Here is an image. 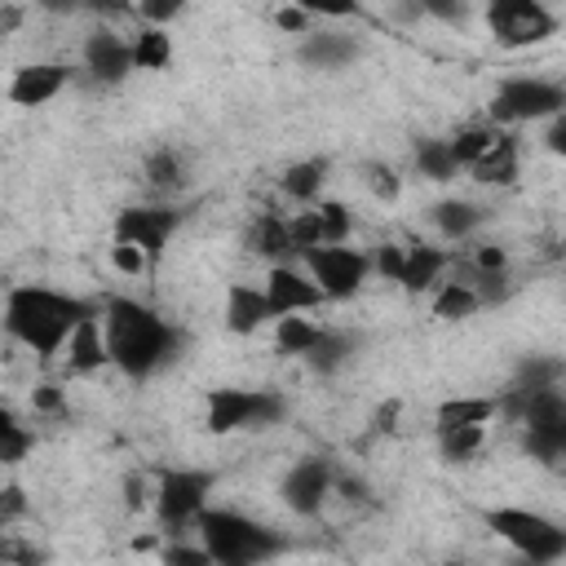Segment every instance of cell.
<instances>
[{"mask_svg": "<svg viewBox=\"0 0 566 566\" xmlns=\"http://www.w3.org/2000/svg\"><path fill=\"white\" fill-rule=\"evenodd\" d=\"M318 332H323V323H318V318H310V314L274 318V345H279L283 354H292V358H305V354H310V345L318 340Z\"/></svg>", "mask_w": 566, "mask_h": 566, "instance_id": "cell-31", "label": "cell"}, {"mask_svg": "<svg viewBox=\"0 0 566 566\" xmlns=\"http://www.w3.org/2000/svg\"><path fill=\"white\" fill-rule=\"evenodd\" d=\"M265 305H270V318H287V314H314L323 310V292L314 287V279L301 270V265H270L265 270Z\"/></svg>", "mask_w": 566, "mask_h": 566, "instance_id": "cell-13", "label": "cell"}, {"mask_svg": "<svg viewBox=\"0 0 566 566\" xmlns=\"http://www.w3.org/2000/svg\"><path fill=\"white\" fill-rule=\"evenodd\" d=\"M438 455L447 464H464L486 447V424H455V429H433Z\"/></svg>", "mask_w": 566, "mask_h": 566, "instance_id": "cell-27", "label": "cell"}, {"mask_svg": "<svg viewBox=\"0 0 566 566\" xmlns=\"http://www.w3.org/2000/svg\"><path fill=\"white\" fill-rule=\"evenodd\" d=\"M97 305L71 292H57L49 283H18L4 292V318L0 327L9 332L13 345H22L27 354H35L40 363L57 358L66 336L93 314Z\"/></svg>", "mask_w": 566, "mask_h": 566, "instance_id": "cell-2", "label": "cell"}, {"mask_svg": "<svg viewBox=\"0 0 566 566\" xmlns=\"http://www.w3.org/2000/svg\"><path fill=\"white\" fill-rule=\"evenodd\" d=\"M287 420V398L279 389H252V385H221L208 389L203 424L212 433H239V429H274Z\"/></svg>", "mask_w": 566, "mask_h": 566, "instance_id": "cell-6", "label": "cell"}, {"mask_svg": "<svg viewBox=\"0 0 566 566\" xmlns=\"http://www.w3.org/2000/svg\"><path fill=\"white\" fill-rule=\"evenodd\" d=\"M128 53H133V71H164L172 57V40L164 27H142L137 35H128Z\"/></svg>", "mask_w": 566, "mask_h": 566, "instance_id": "cell-28", "label": "cell"}, {"mask_svg": "<svg viewBox=\"0 0 566 566\" xmlns=\"http://www.w3.org/2000/svg\"><path fill=\"white\" fill-rule=\"evenodd\" d=\"M22 22H27V9L22 4H0V35H13Z\"/></svg>", "mask_w": 566, "mask_h": 566, "instance_id": "cell-44", "label": "cell"}, {"mask_svg": "<svg viewBox=\"0 0 566 566\" xmlns=\"http://www.w3.org/2000/svg\"><path fill=\"white\" fill-rule=\"evenodd\" d=\"M469 177L478 186H513L522 177V142H517V133L500 128V137L469 164Z\"/></svg>", "mask_w": 566, "mask_h": 566, "instance_id": "cell-16", "label": "cell"}, {"mask_svg": "<svg viewBox=\"0 0 566 566\" xmlns=\"http://www.w3.org/2000/svg\"><path fill=\"white\" fill-rule=\"evenodd\" d=\"M27 513V495H22V486H0V522H9V517H22Z\"/></svg>", "mask_w": 566, "mask_h": 566, "instance_id": "cell-41", "label": "cell"}, {"mask_svg": "<svg viewBox=\"0 0 566 566\" xmlns=\"http://www.w3.org/2000/svg\"><path fill=\"white\" fill-rule=\"evenodd\" d=\"M332 482H336V464L327 455H301L283 469L279 500L292 517H318L323 504L332 500Z\"/></svg>", "mask_w": 566, "mask_h": 566, "instance_id": "cell-11", "label": "cell"}, {"mask_svg": "<svg viewBox=\"0 0 566 566\" xmlns=\"http://www.w3.org/2000/svg\"><path fill=\"white\" fill-rule=\"evenodd\" d=\"M13 566H44V562H40V557H35V553H27V557H18V562H13Z\"/></svg>", "mask_w": 566, "mask_h": 566, "instance_id": "cell-45", "label": "cell"}, {"mask_svg": "<svg viewBox=\"0 0 566 566\" xmlns=\"http://www.w3.org/2000/svg\"><path fill=\"white\" fill-rule=\"evenodd\" d=\"M451 566H469V562H451Z\"/></svg>", "mask_w": 566, "mask_h": 566, "instance_id": "cell-47", "label": "cell"}, {"mask_svg": "<svg viewBox=\"0 0 566 566\" xmlns=\"http://www.w3.org/2000/svg\"><path fill=\"white\" fill-rule=\"evenodd\" d=\"M314 217H318V230H323V248H332V243H349V234H354V212L340 203V199H318L314 203Z\"/></svg>", "mask_w": 566, "mask_h": 566, "instance_id": "cell-34", "label": "cell"}, {"mask_svg": "<svg viewBox=\"0 0 566 566\" xmlns=\"http://www.w3.org/2000/svg\"><path fill=\"white\" fill-rule=\"evenodd\" d=\"M495 137H500V128H495V124H469V128H460L455 137H447V146H451L455 164H460V168H469V164H473V159H478Z\"/></svg>", "mask_w": 566, "mask_h": 566, "instance_id": "cell-35", "label": "cell"}, {"mask_svg": "<svg viewBox=\"0 0 566 566\" xmlns=\"http://www.w3.org/2000/svg\"><path fill=\"white\" fill-rule=\"evenodd\" d=\"M486 18V31L495 44L504 49H535V44H548L557 35V13L539 0H495L482 9Z\"/></svg>", "mask_w": 566, "mask_h": 566, "instance_id": "cell-9", "label": "cell"}, {"mask_svg": "<svg viewBox=\"0 0 566 566\" xmlns=\"http://www.w3.org/2000/svg\"><path fill=\"white\" fill-rule=\"evenodd\" d=\"M509 566H544V562H531V557H513Z\"/></svg>", "mask_w": 566, "mask_h": 566, "instance_id": "cell-46", "label": "cell"}, {"mask_svg": "<svg viewBox=\"0 0 566 566\" xmlns=\"http://www.w3.org/2000/svg\"><path fill=\"white\" fill-rule=\"evenodd\" d=\"M566 111V88L562 80H548V75H504L491 93V106H486V124L513 133L517 124H544L553 115Z\"/></svg>", "mask_w": 566, "mask_h": 566, "instance_id": "cell-4", "label": "cell"}, {"mask_svg": "<svg viewBox=\"0 0 566 566\" xmlns=\"http://www.w3.org/2000/svg\"><path fill=\"white\" fill-rule=\"evenodd\" d=\"M491 420H500V402H495V394H455V398L438 402V411H433V429L491 424Z\"/></svg>", "mask_w": 566, "mask_h": 566, "instance_id": "cell-24", "label": "cell"}, {"mask_svg": "<svg viewBox=\"0 0 566 566\" xmlns=\"http://www.w3.org/2000/svg\"><path fill=\"white\" fill-rule=\"evenodd\" d=\"M66 84H71L66 62H22L9 80V102L22 111H35V106H49Z\"/></svg>", "mask_w": 566, "mask_h": 566, "instance_id": "cell-14", "label": "cell"}, {"mask_svg": "<svg viewBox=\"0 0 566 566\" xmlns=\"http://www.w3.org/2000/svg\"><path fill=\"white\" fill-rule=\"evenodd\" d=\"M451 265V252L438 248V243H402V270H398V283L407 292H429L442 283Z\"/></svg>", "mask_w": 566, "mask_h": 566, "instance_id": "cell-19", "label": "cell"}, {"mask_svg": "<svg viewBox=\"0 0 566 566\" xmlns=\"http://www.w3.org/2000/svg\"><path fill=\"white\" fill-rule=\"evenodd\" d=\"M80 71H84L93 84H102V88L124 84V80L133 75L128 35H119V31H111V27L88 31V35H84V44H80Z\"/></svg>", "mask_w": 566, "mask_h": 566, "instance_id": "cell-12", "label": "cell"}, {"mask_svg": "<svg viewBox=\"0 0 566 566\" xmlns=\"http://www.w3.org/2000/svg\"><path fill=\"white\" fill-rule=\"evenodd\" d=\"M150 495H155V486L142 478V473H128L124 478V504L137 513V509H150Z\"/></svg>", "mask_w": 566, "mask_h": 566, "instance_id": "cell-40", "label": "cell"}, {"mask_svg": "<svg viewBox=\"0 0 566 566\" xmlns=\"http://www.w3.org/2000/svg\"><path fill=\"white\" fill-rule=\"evenodd\" d=\"M97 318H102V336H106V358L128 380H150L181 354V340H186L181 327L168 323L146 301L111 296L106 305H97Z\"/></svg>", "mask_w": 566, "mask_h": 566, "instance_id": "cell-1", "label": "cell"}, {"mask_svg": "<svg viewBox=\"0 0 566 566\" xmlns=\"http://www.w3.org/2000/svg\"><path fill=\"white\" fill-rule=\"evenodd\" d=\"M358 181H363L367 195L380 199V203H394V199L402 195V172H398L394 164H385V159H367V164H358Z\"/></svg>", "mask_w": 566, "mask_h": 566, "instance_id": "cell-33", "label": "cell"}, {"mask_svg": "<svg viewBox=\"0 0 566 566\" xmlns=\"http://www.w3.org/2000/svg\"><path fill=\"white\" fill-rule=\"evenodd\" d=\"M243 243L265 261V265H296V248H292V234H287V217L283 212H256L248 221V234Z\"/></svg>", "mask_w": 566, "mask_h": 566, "instance_id": "cell-17", "label": "cell"}, {"mask_svg": "<svg viewBox=\"0 0 566 566\" xmlns=\"http://www.w3.org/2000/svg\"><path fill=\"white\" fill-rule=\"evenodd\" d=\"M159 566H212V562H208V553L199 548V539L177 535V539H168V544L159 548Z\"/></svg>", "mask_w": 566, "mask_h": 566, "instance_id": "cell-36", "label": "cell"}, {"mask_svg": "<svg viewBox=\"0 0 566 566\" xmlns=\"http://www.w3.org/2000/svg\"><path fill=\"white\" fill-rule=\"evenodd\" d=\"M429 221H433V230L442 234V243H469V239L482 230L486 208L455 195V199H438V203L429 208Z\"/></svg>", "mask_w": 566, "mask_h": 566, "instance_id": "cell-20", "label": "cell"}, {"mask_svg": "<svg viewBox=\"0 0 566 566\" xmlns=\"http://www.w3.org/2000/svg\"><path fill=\"white\" fill-rule=\"evenodd\" d=\"M208 495H212V473H208V469H186V464H177V469H164V473L155 478L150 513H155L159 531H164L168 539H177V535L195 531L199 513L208 509Z\"/></svg>", "mask_w": 566, "mask_h": 566, "instance_id": "cell-7", "label": "cell"}, {"mask_svg": "<svg viewBox=\"0 0 566 566\" xmlns=\"http://www.w3.org/2000/svg\"><path fill=\"white\" fill-rule=\"evenodd\" d=\"M482 305H478V296H473V287L469 283H460V279H442L438 287H433V318H442V323H460V318H473Z\"/></svg>", "mask_w": 566, "mask_h": 566, "instance_id": "cell-30", "label": "cell"}, {"mask_svg": "<svg viewBox=\"0 0 566 566\" xmlns=\"http://www.w3.org/2000/svg\"><path fill=\"white\" fill-rule=\"evenodd\" d=\"M544 146H548L553 155H562V150H566V111H562V115H553V119H544Z\"/></svg>", "mask_w": 566, "mask_h": 566, "instance_id": "cell-42", "label": "cell"}, {"mask_svg": "<svg viewBox=\"0 0 566 566\" xmlns=\"http://www.w3.org/2000/svg\"><path fill=\"white\" fill-rule=\"evenodd\" d=\"M327 172H332V164H327L323 155L296 159V164H287V168H283V177H279V190H283V195H287L296 208H310V203H318V199H323Z\"/></svg>", "mask_w": 566, "mask_h": 566, "instance_id": "cell-23", "label": "cell"}, {"mask_svg": "<svg viewBox=\"0 0 566 566\" xmlns=\"http://www.w3.org/2000/svg\"><path fill=\"white\" fill-rule=\"evenodd\" d=\"M265 323H274L270 318V305H265V292L252 287V283H230L226 287V327L234 336H252Z\"/></svg>", "mask_w": 566, "mask_h": 566, "instance_id": "cell-22", "label": "cell"}, {"mask_svg": "<svg viewBox=\"0 0 566 566\" xmlns=\"http://www.w3.org/2000/svg\"><path fill=\"white\" fill-rule=\"evenodd\" d=\"M486 526L495 531V539H504L513 548V557H531L544 566H557L566 557V531L562 522H553L539 509L526 504H500L486 513Z\"/></svg>", "mask_w": 566, "mask_h": 566, "instance_id": "cell-5", "label": "cell"}, {"mask_svg": "<svg viewBox=\"0 0 566 566\" xmlns=\"http://www.w3.org/2000/svg\"><path fill=\"white\" fill-rule=\"evenodd\" d=\"M301 270L314 279V287L323 292V301H349L371 279V256H367V248L332 243V248H310L301 256Z\"/></svg>", "mask_w": 566, "mask_h": 566, "instance_id": "cell-8", "label": "cell"}, {"mask_svg": "<svg viewBox=\"0 0 566 566\" xmlns=\"http://www.w3.org/2000/svg\"><path fill=\"white\" fill-rule=\"evenodd\" d=\"M562 358H548V354H526L509 380V394H539V389H562Z\"/></svg>", "mask_w": 566, "mask_h": 566, "instance_id": "cell-26", "label": "cell"}, {"mask_svg": "<svg viewBox=\"0 0 566 566\" xmlns=\"http://www.w3.org/2000/svg\"><path fill=\"white\" fill-rule=\"evenodd\" d=\"M195 539L212 566H270L274 557L287 553L283 531H274L239 509H221V504H208L199 513Z\"/></svg>", "mask_w": 566, "mask_h": 566, "instance_id": "cell-3", "label": "cell"}, {"mask_svg": "<svg viewBox=\"0 0 566 566\" xmlns=\"http://www.w3.org/2000/svg\"><path fill=\"white\" fill-rule=\"evenodd\" d=\"M142 181H146V190L159 195V199L181 195V190L190 186V159H186V150H177V146H155V150L146 155V164H142Z\"/></svg>", "mask_w": 566, "mask_h": 566, "instance_id": "cell-18", "label": "cell"}, {"mask_svg": "<svg viewBox=\"0 0 566 566\" xmlns=\"http://www.w3.org/2000/svg\"><path fill=\"white\" fill-rule=\"evenodd\" d=\"M354 349H358V336H349L345 327H327V323H323V332H318V340L310 345L305 363H310L318 376H336V371L354 358Z\"/></svg>", "mask_w": 566, "mask_h": 566, "instance_id": "cell-25", "label": "cell"}, {"mask_svg": "<svg viewBox=\"0 0 566 566\" xmlns=\"http://www.w3.org/2000/svg\"><path fill=\"white\" fill-rule=\"evenodd\" d=\"M31 442H35V438H31V429L18 420V411L0 402V464H4V469L22 464L27 451H31Z\"/></svg>", "mask_w": 566, "mask_h": 566, "instance_id": "cell-32", "label": "cell"}, {"mask_svg": "<svg viewBox=\"0 0 566 566\" xmlns=\"http://www.w3.org/2000/svg\"><path fill=\"white\" fill-rule=\"evenodd\" d=\"M62 358H66V367H71L75 376H93V371H102V367L111 363V358H106V336H102V318H97V310L66 336Z\"/></svg>", "mask_w": 566, "mask_h": 566, "instance_id": "cell-21", "label": "cell"}, {"mask_svg": "<svg viewBox=\"0 0 566 566\" xmlns=\"http://www.w3.org/2000/svg\"><path fill=\"white\" fill-rule=\"evenodd\" d=\"M137 13H142V18L150 22V27H159V22H168V18H177V13H181V4H177V0H168V4H142Z\"/></svg>", "mask_w": 566, "mask_h": 566, "instance_id": "cell-43", "label": "cell"}, {"mask_svg": "<svg viewBox=\"0 0 566 566\" xmlns=\"http://www.w3.org/2000/svg\"><path fill=\"white\" fill-rule=\"evenodd\" d=\"M416 172H420L424 181H438V186L460 177V164H455L447 137H424V142H416Z\"/></svg>", "mask_w": 566, "mask_h": 566, "instance_id": "cell-29", "label": "cell"}, {"mask_svg": "<svg viewBox=\"0 0 566 566\" xmlns=\"http://www.w3.org/2000/svg\"><path fill=\"white\" fill-rule=\"evenodd\" d=\"M358 57V40L349 31H327V27H310L296 44V62L314 66V71H340Z\"/></svg>", "mask_w": 566, "mask_h": 566, "instance_id": "cell-15", "label": "cell"}, {"mask_svg": "<svg viewBox=\"0 0 566 566\" xmlns=\"http://www.w3.org/2000/svg\"><path fill=\"white\" fill-rule=\"evenodd\" d=\"M31 407H35L40 416H57V411H66V394H62V385H53V380L35 385V389H31Z\"/></svg>", "mask_w": 566, "mask_h": 566, "instance_id": "cell-39", "label": "cell"}, {"mask_svg": "<svg viewBox=\"0 0 566 566\" xmlns=\"http://www.w3.org/2000/svg\"><path fill=\"white\" fill-rule=\"evenodd\" d=\"M274 22H279V31H287V35H305V31L314 27V9H310V4H283V9L274 13Z\"/></svg>", "mask_w": 566, "mask_h": 566, "instance_id": "cell-37", "label": "cell"}, {"mask_svg": "<svg viewBox=\"0 0 566 566\" xmlns=\"http://www.w3.org/2000/svg\"><path fill=\"white\" fill-rule=\"evenodd\" d=\"M181 221H186L181 203L155 199V203L119 208L111 234H115V243H128V248H137V252H146V256H159V252L168 248V239L181 230Z\"/></svg>", "mask_w": 566, "mask_h": 566, "instance_id": "cell-10", "label": "cell"}, {"mask_svg": "<svg viewBox=\"0 0 566 566\" xmlns=\"http://www.w3.org/2000/svg\"><path fill=\"white\" fill-rule=\"evenodd\" d=\"M111 265L119 274H128V279H142V270L150 265V256L137 252V248H128V243H111Z\"/></svg>", "mask_w": 566, "mask_h": 566, "instance_id": "cell-38", "label": "cell"}]
</instances>
